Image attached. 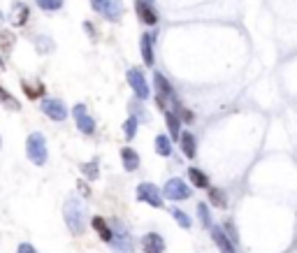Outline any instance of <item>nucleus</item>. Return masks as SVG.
<instances>
[{
	"instance_id": "f257e3e1",
	"label": "nucleus",
	"mask_w": 297,
	"mask_h": 253,
	"mask_svg": "<svg viewBox=\"0 0 297 253\" xmlns=\"http://www.w3.org/2000/svg\"><path fill=\"white\" fill-rule=\"evenodd\" d=\"M163 248H165V242H163L161 235L151 233L144 237V251L146 253H163Z\"/></svg>"
},
{
	"instance_id": "f03ea898",
	"label": "nucleus",
	"mask_w": 297,
	"mask_h": 253,
	"mask_svg": "<svg viewBox=\"0 0 297 253\" xmlns=\"http://www.w3.org/2000/svg\"><path fill=\"white\" fill-rule=\"evenodd\" d=\"M140 198L142 200H149V202L153 204V207H161V195H158V191L153 186H149V183H144V186L140 188Z\"/></svg>"
},
{
	"instance_id": "7ed1b4c3",
	"label": "nucleus",
	"mask_w": 297,
	"mask_h": 253,
	"mask_svg": "<svg viewBox=\"0 0 297 253\" xmlns=\"http://www.w3.org/2000/svg\"><path fill=\"white\" fill-rule=\"evenodd\" d=\"M93 228L98 230V235L102 237V242H111L114 239V235H111V230H109V225L105 223V218H100V216H93Z\"/></svg>"
},
{
	"instance_id": "20e7f679",
	"label": "nucleus",
	"mask_w": 297,
	"mask_h": 253,
	"mask_svg": "<svg viewBox=\"0 0 297 253\" xmlns=\"http://www.w3.org/2000/svg\"><path fill=\"white\" fill-rule=\"evenodd\" d=\"M44 111L49 114V117H54V119H65V107H63V102H56V100H47L44 102Z\"/></svg>"
},
{
	"instance_id": "39448f33",
	"label": "nucleus",
	"mask_w": 297,
	"mask_h": 253,
	"mask_svg": "<svg viewBox=\"0 0 297 253\" xmlns=\"http://www.w3.org/2000/svg\"><path fill=\"white\" fill-rule=\"evenodd\" d=\"M137 12H140L144 24H156V12H153L151 7H146L144 0H137Z\"/></svg>"
},
{
	"instance_id": "423d86ee",
	"label": "nucleus",
	"mask_w": 297,
	"mask_h": 253,
	"mask_svg": "<svg viewBox=\"0 0 297 253\" xmlns=\"http://www.w3.org/2000/svg\"><path fill=\"white\" fill-rule=\"evenodd\" d=\"M167 195H170V198H186L188 188H184L181 181H179V179H174V181H170V186H167Z\"/></svg>"
},
{
	"instance_id": "0eeeda50",
	"label": "nucleus",
	"mask_w": 297,
	"mask_h": 253,
	"mask_svg": "<svg viewBox=\"0 0 297 253\" xmlns=\"http://www.w3.org/2000/svg\"><path fill=\"white\" fill-rule=\"evenodd\" d=\"M188 177H191V181L195 183L197 188H207V186H209V179H207V174H202L200 170H195V167H191V170H188Z\"/></svg>"
},
{
	"instance_id": "6e6552de",
	"label": "nucleus",
	"mask_w": 297,
	"mask_h": 253,
	"mask_svg": "<svg viewBox=\"0 0 297 253\" xmlns=\"http://www.w3.org/2000/svg\"><path fill=\"white\" fill-rule=\"evenodd\" d=\"M181 144H184V153H186L188 158L195 156V140H193L191 132H186V135L181 137Z\"/></svg>"
},
{
	"instance_id": "1a4fd4ad",
	"label": "nucleus",
	"mask_w": 297,
	"mask_h": 253,
	"mask_svg": "<svg viewBox=\"0 0 297 253\" xmlns=\"http://www.w3.org/2000/svg\"><path fill=\"white\" fill-rule=\"evenodd\" d=\"M123 160H126V167L128 170H135L137 165H140V158H137V153L135 151H130V149H123Z\"/></svg>"
},
{
	"instance_id": "9d476101",
	"label": "nucleus",
	"mask_w": 297,
	"mask_h": 253,
	"mask_svg": "<svg viewBox=\"0 0 297 253\" xmlns=\"http://www.w3.org/2000/svg\"><path fill=\"white\" fill-rule=\"evenodd\" d=\"M214 239H216V244L221 246V251H223V253H232V244H227L225 235H223L221 230H214Z\"/></svg>"
},
{
	"instance_id": "9b49d317",
	"label": "nucleus",
	"mask_w": 297,
	"mask_h": 253,
	"mask_svg": "<svg viewBox=\"0 0 297 253\" xmlns=\"http://www.w3.org/2000/svg\"><path fill=\"white\" fill-rule=\"evenodd\" d=\"M209 198H212V204H216V207H225V195H223V191L212 188V191H209Z\"/></svg>"
},
{
	"instance_id": "f8f14e48",
	"label": "nucleus",
	"mask_w": 297,
	"mask_h": 253,
	"mask_svg": "<svg viewBox=\"0 0 297 253\" xmlns=\"http://www.w3.org/2000/svg\"><path fill=\"white\" fill-rule=\"evenodd\" d=\"M0 100L5 102V105L10 107V109H19V102H16L14 98H12L10 93H7V91H5V88H3V86H0Z\"/></svg>"
},
{
	"instance_id": "ddd939ff",
	"label": "nucleus",
	"mask_w": 297,
	"mask_h": 253,
	"mask_svg": "<svg viewBox=\"0 0 297 253\" xmlns=\"http://www.w3.org/2000/svg\"><path fill=\"white\" fill-rule=\"evenodd\" d=\"M130 81L137 86V93H140V96H146V86H144V81H142V77L137 75V72H130Z\"/></svg>"
},
{
	"instance_id": "4468645a",
	"label": "nucleus",
	"mask_w": 297,
	"mask_h": 253,
	"mask_svg": "<svg viewBox=\"0 0 297 253\" xmlns=\"http://www.w3.org/2000/svg\"><path fill=\"white\" fill-rule=\"evenodd\" d=\"M158 153H163V156L170 153V142H167L165 137H158Z\"/></svg>"
},
{
	"instance_id": "2eb2a0df",
	"label": "nucleus",
	"mask_w": 297,
	"mask_h": 253,
	"mask_svg": "<svg viewBox=\"0 0 297 253\" xmlns=\"http://www.w3.org/2000/svg\"><path fill=\"white\" fill-rule=\"evenodd\" d=\"M156 84H158V86H161V93H165V96H170V93H172L170 84H165V79H163L161 75H156Z\"/></svg>"
},
{
	"instance_id": "dca6fc26",
	"label": "nucleus",
	"mask_w": 297,
	"mask_h": 253,
	"mask_svg": "<svg viewBox=\"0 0 297 253\" xmlns=\"http://www.w3.org/2000/svg\"><path fill=\"white\" fill-rule=\"evenodd\" d=\"M167 123H170V132H172V135H174V137L179 135V121H176L172 114H167Z\"/></svg>"
},
{
	"instance_id": "f3484780",
	"label": "nucleus",
	"mask_w": 297,
	"mask_h": 253,
	"mask_svg": "<svg viewBox=\"0 0 297 253\" xmlns=\"http://www.w3.org/2000/svg\"><path fill=\"white\" fill-rule=\"evenodd\" d=\"M174 216H176V218H179V223H181L184 228H188V225H191V221H188V216H184V214H181V212H174Z\"/></svg>"
},
{
	"instance_id": "a211bd4d",
	"label": "nucleus",
	"mask_w": 297,
	"mask_h": 253,
	"mask_svg": "<svg viewBox=\"0 0 297 253\" xmlns=\"http://www.w3.org/2000/svg\"><path fill=\"white\" fill-rule=\"evenodd\" d=\"M16 253H37V251L31 246V244H21V246L16 248Z\"/></svg>"
},
{
	"instance_id": "6ab92c4d",
	"label": "nucleus",
	"mask_w": 297,
	"mask_h": 253,
	"mask_svg": "<svg viewBox=\"0 0 297 253\" xmlns=\"http://www.w3.org/2000/svg\"><path fill=\"white\" fill-rule=\"evenodd\" d=\"M126 135H128V137L135 135V121H128V123H126Z\"/></svg>"
},
{
	"instance_id": "aec40b11",
	"label": "nucleus",
	"mask_w": 297,
	"mask_h": 253,
	"mask_svg": "<svg viewBox=\"0 0 297 253\" xmlns=\"http://www.w3.org/2000/svg\"><path fill=\"white\" fill-rule=\"evenodd\" d=\"M0 70H3V61H0Z\"/></svg>"
}]
</instances>
